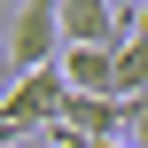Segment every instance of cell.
<instances>
[{
  "mask_svg": "<svg viewBox=\"0 0 148 148\" xmlns=\"http://www.w3.org/2000/svg\"><path fill=\"white\" fill-rule=\"evenodd\" d=\"M62 109H70L62 62H55V70H31V78H16V86L0 94V140H16V133H55Z\"/></svg>",
  "mask_w": 148,
  "mask_h": 148,
  "instance_id": "cell-1",
  "label": "cell"
},
{
  "mask_svg": "<svg viewBox=\"0 0 148 148\" xmlns=\"http://www.w3.org/2000/svg\"><path fill=\"white\" fill-rule=\"evenodd\" d=\"M62 0H23V16H16V31H8V62H16V78H31V70H55L62 62Z\"/></svg>",
  "mask_w": 148,
  "mask_h": 148,
  "instance_id": "cell-2",
  "label": "cell"
},
{
  "mask_svg": "<svg viewBox=\"0 0 148 148\" xmlns=\"http://www.w3.org/2000/svg\"><path fill=\"white\" fill-rule=\"evenodd\" d=\"M62 133H86V140L133 148V101H101V94H70V109H62Z\"/></svg>",
  "mask_w": 148,
  "mask_h": 148,
  "instance_id": "cell-3",
  "label": "cell"
},
{
  "mask_svg": "<svg viewBox=\"0 0 148 148\" xmlns=\"http://www.w3.org/2000/svg\"><path fill=\"white\" fill-rule=\"evenodd\" d=\"M62 78H70V94L125 101V94H117V47H62Z\"/></svg>",
  "mask_w": 148,
  "mask_h": 148,
  "instance_id": "cell-4",
  "label": "cell"
},
{
  "mask_svg": "<svg viewBox=\"0 0 148 148\" xmlns=\"http://www.w3.org/2000/svg\"><path fill=\"white\" fill-rule=\"evenodd\" d=\"M62 39H70V47H117L125 23H117L109 0H62Z\"/></svg>",
  "mask_w": 148,
  "mask_h": 148,
  "instance_id": "cell-5",
  "label": "cell"
},
{
  "mask_svg": "<svg viewBox=\"0 0 148 148\" xmlns=\"http://www.w3.org/2000/svg\"><path fill=\"white\" fill-rule=\"evenodd\" d=\"M117 94H125V101H140V94H148V23L117 39Z\"/></svg>",
  "mask_w": 148,
  "mask_h": 148,
  "instance_id": "cell-6",
  "label": "cell"
},
{
  "mask_svg": "<svg viewBox=\"0 0 148 148\" xmlns=\"http://www.w3.org/2000/svg\"><path fill=\"white\" fill-rule=\"evenodd\" d=\"M101 148H109V140H101Z\"/></svg>",
  "mask_w": 148,
  "mask_h": 148,
  "instance_id": "cell-7",
  "label": "cell"
}]
</instances>
